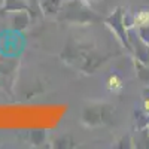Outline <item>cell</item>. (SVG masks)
I'll return each instance as SVG.
<instances>
[{
  "label": "cell",
  "instance_id": "6da1fadb",
  "mask_svg": "<svg viewBox=\"0 0 149 149\" xmlns=\"http://www.w3.org/2000/svg\"><path fill=\"white\" fill-rule=\"evenodd\" d=\"M107 86H109V90H112V91H118V90L122 88V82H121V79L118 76H110L107 79Z\"/></svg>",
  "mask_w": 149,
  "mask_h": 149
},
{
  "label": "cell",
  "instance_id": "3957f363",
  "mask_svg": "<svg viewBox=\"0 0 149 149\" xmlns=\"http://www.w3.org/2000/svg\"><path fill=\"white\" fill-rule=\"evenodd\" d=\"M146 107H148V109H149V102H146Z\"/></svg>",
  "mask_w": 149,
  "mask_h": 149
},
{
  "label": "cell",
  "instance_id": "7a4b0ae2",
  "mask_svg": "<svg viewBox=\"0 0 149 149\" xmlns=\"http://www.w3.org/2000/svg\"><path fill=\"white\" fill-rule=\"evenodd\" d=\"M137 22L142 24V26H143V24H148V22H149V14H146V12H142V14L137 17Z\"/></svg>",
  "mask_w": 149,
  "mask_h": 149
}]
</instances>
